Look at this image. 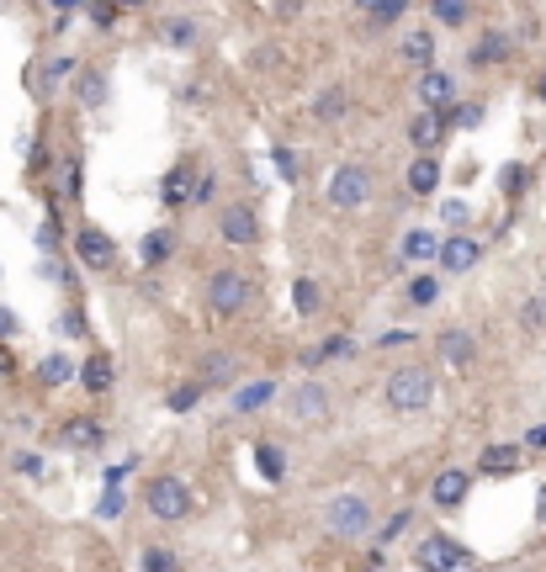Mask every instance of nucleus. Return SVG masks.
Returning <instances> with one entry per match:
<instances>
[{
	"instance_id": "19",
	"label": "nucleus",
	"mask_w": 546,
	"mask_h": 572,
	"mask_svg": "<svg viewBox=\"0 0 546 572\" xmlns=\"http://www.w3.org/2000/svg\"><path fill=\"white\" fill-rule=\"evenodd\" d=\"M75 382H80L85 393H112V382H117L112 356H107V350H90V356L80 361V376H75Z\"/></svg>"
},
{
	"instance_id": "47",
	"label": "nucleus",
	"mask_w": 546,
	"mask_h": 572,
	"mask_svg": "<svg viewBox=\"0 0 546 572\" xmlns=\"http://www.w3.org/2000/svg\"><path fill=\"white\" fill-rule=\"evenodd\" d=\"M440 217H446V223H451V228H462L467 217H472V207H467V202H457V197H451V202L440 207Z\"/></svg>"
},
{
	"instance_id": "57",
	"label": "nucleus",
	"mask_w": 546,
	"mask_h": 572,
	"mask_svg": "<svg viewBox=\"0 0 546 572\" xmlns=\"http://www.w3.org/2000/svg\"><path fill=\"white\" fill-rule=\"evenodd\" d=\"M536 96H542V101H546V70H542V75H536Z\"/></svg>"
},
{
	"instance_id": "36",
	"label": "nucleus",
	"mask_w": 546,
	"mask_h": 572,
	"mask_svg": "<svg viewBox=\"0 0 546 572\" xmlns=\"http://www.w3.org/2000/svg\"><path fill=\"white\" fill-rule=\"evenodd\" d=\"M234 371H239L234 356H208V361H202V387H228Z\"/></svg>"
},
{
	"instance_id": "37",
	"label": "nucleus",
	"mask_w": 546,
	"mask_h": 572,
	"mask_svg": "<svg viewBox=\"0 0 546 572\" xmlns=\"http://www.w3.org/2000/svg\"><path fill=\"white\" fill-rule=\"evenodd\" d=\"M38 249L48 254V260H53V254L64 249V223H59V212H48V217H42V228H38Z\"/></svg>"
},
{
	"instance_id": "10",
	"label": "nucleus",
	"mask_w": 546,
	"mask_h": 572,
	"mask_svg": "<svg viewBox=\"0 0 546 572\" xmlns=\"http://www.w3.org/2000/svg\"><path fill=\"white\" fill-rule=\"evenodd\" d=\"M197 181H202V164L191 160V154H181V160L165 170V181H160V202H165L170 212H175V207H191Z\"/></svg>"
},
{
	"instance_id": "7",
	"label": "nucleus",
	"mask_w": 546,
	"mask_h": 572,
	"mask_svg": "<svg viewBox=\"0 0 546 572\" xmlns=\"http://www.w3.org/2000/svg\"><path fill=\"white\" fill-rule=\"evenodd\" d=\"M414 562H420L424 572H462V568H472V551H467L462 540H451L446 531H430L414 546Z\"/></svg>"
},
{
	"instance_id": "11",
	"label": "nucleus",
	"mask_w": 546,
	"mask_h": 572,
	"mask_svg": "<svg viewBox=\"0 0 546 572\" xmlns=\"http://www.w3.org/2000/svg\"><path fill=\"white\" fill-rule=\"evenodd\" d=\"M59 446L80 450V456H90V450L107 446V424L96 419V413H70L64 424H59Z\"/></svg>"
},
{
	"instance_id": "39",
	"label": "nucleus",
	"mask_w": 546,
	"mask_h": 572,
	"mask_svg": "<svg viewBox=\"0 0 546 572\" xmlns=\"http://www.w3.org/2000/svg\"><path fill=\"white\" fill-rule=\"evenodd\" d=\"M144 572H181V562H175V551H165V546H144Z\"/></svg>"
},
{
	"instance_id": "18",
	"label": "nucleus",
	"mask_w": 546,
	"mask_h": 572,
	"mask_svg": "<svg viewBox=\"0 0 546 572\" xmlns=\"http://www.w3.org/2000/svg\"><path fill=\"white\" fill-rule=\"evenodd\" d=\"M435 48H440V38H435V27L424 22V27H409V33L398 38V59L414 64V70H430V64H435Z\"/></svg>"
},
{
	"instance_id": "20",
	"label": "nucleus",
	"mask_w": 546,
	"mask_h": 572,
	"mask_svg": "<svg viewBox=\"0 0 546 572\" xmlns=\"http://www.w3.org/2000/svg\"><path fill=\"white\" fill-rule=\"evenodd\" d=\"M350 107H356V96L345 90V85H324L319 96H313V117L330 127V123H345L350 117Z\"/></svg>"
},
{
	"instance_id": "41",
	"label": "nucleus",
	"mask_w": 546,
	"mask_h": 572,
	"mask_svg": "<svg viewBox=\"0 0 546 572\" xmlns=\"http://www.w3.org/2000/svg\"><path fill=\"white\" fill-rule=\"evenodd\" d=\"M271 160H276V170H282V181H287V186L302 181V164H297V154L287 149V144H276V149H271Z\"/></svg>"
},
{
	"instance_id": "2",
	"label": "nucleus",
	"mask_w": 546,
	"mask_h": 572,
	"mask_svg": "<svg viewBox=\"0 0 546 572\" xmlns=\"http://www.w3.org/2000/svg\"><path fill=\"white\" fill-rule=\"evenodd\" d=\"M144 503H149V514H154L160 525H175V520H186V514L197 509L191 483H186V477H175V472L149 477V483H144Z\"/></svg>"
},
{
	"instance_id": "1",
	"label": "nucleus",
	"mask_w": 546,
	"mask_h": 572,
	"mask_svg": "<svg viewBox=\"0 0 546 572\" xmlns=\"http://www.w3.org/2000/svg\"><path fill=\"white\" fill-rule=\"evenodd\" d=\"M382 403H387V413H424L430 403H435V371L420 366V361H404V366L387 376V387H382Z\"/></svg>"
},
{
	"instance_id": "24",
	"label": "nucleus",
	"mask_w": 546,
	"mask_h": 572,
	"mask_svg": "<svg viewBox=\"0 0 546 572\" xmlns=\"http://www.w3.org/2000/svg\"><path fill=\"white\" fill-rule=\"evenodd\" d=\"M160 42L186 53V48H197V42H202V27H197L191 16H165V22H160Z\"/></svg>"
},
{
	"instance_id": "38",
	"label": "nucleus",
	"mask_w": 546,
	"mask_h": 572,
	"mask_svg": "<svg viewBox=\"0 0 546 572\" xmlns=\"http://www.w3.org/2000/svg\"><path fill=\"white\" fill-rule=\"evenodd\" d=\"M70 75H75V59H70V53H59V59H48V64H42V85H48V90H59Z\"/></svg>"
},
{
	"instance_id": "21",
	"label": "nucleus",
	"mask_w": 546,
	"mask_h": 572,
	"mask_svg": "<svg viewBox=\"0 0 546 572\" xmlns=\"http://www.w3.org/2000/svg\"><path fill=\"white\" fill-rule=\"evenodd\" d=\"M345 356H356V339L350 334H330L313 350H302V371H319V366H330V361H345Z\"/></svg>"
},
{
	"instance_id": "31",
	"label": "nucleus",
	"mask_w": 546,
	"mask_h": 572,
	"mask_svg": "<svg viewBox=\"0 0 546 572\" xmlns=\"http://www.w3.org/2000/svg\"><path fill=\"white\" fill-rule=\"evenodd\" d=\"M430 22L435 27H467L472 22V0H430Z\"/></svg>"
},
{
	"instance_id": "29",
	"label": "nucleus",
	"mask_w": 546,
	"mask_h": 572,
	"mask_svg": "<svg viewBox=\"0 0 546 572\" xmlns=\"http://www.w3.org/2000/svg\"><path fill=\"white\" fill-rule=\"evenodd\" d=\"M208 398V387H202V376H186V382H175L170 387V398H165V409L170 413H191L197 403Z\"/></svg>"
},
{
	"instance_id": "6",
	"label": "nucleus",
	"mask_w": 546,
	"mask_h": 572,
	"mask_svg": "<svg viewBox=\"0 0 546 572\" xmlns=\"http://www.w3.org/2000/svg\"><path fill=\"white\" fill-rule=\"evenodd\" d=\"M250 297H255V282L245 271H212L208 276V308L218 319H239L250 308Z\"/></svg>"
},
{
	"instance_id": "46",
	"label": "nucleus",
	"mask_w": 546,
	"mask_h": 572,
	"mask_svg": "<svg viewBox=\"0 0 546 572\" xmlns=\"http://www.w3.org/2000/svg\"><path fill=\"white\" fill-rule=\"evenodd\" d=\"M499 186H505L509 197H520V191H525V164H509L505 175H499Z\"/></svg>"
},
{
	"instance_id": "42",
	"label": "nucleus",
	"mask_w": 546,
	"mask_h": 572,
	"mask_svg": "<svg viewBox=\"0 0 546 572\" xmlns=\"http://www.w3.org/2000/svg\"><path fill=\"white\" fill-rule=\"evenodd\" d=\"M117 11H123V5H112V0H85V16H90V27H101V33L117 22Z\"/></svg>"
},
{
	"instance_id": "9",
	"label": "nucleus",
	"mask_w": 546,
	"mask_h": 572,
	"mask_svg": "<svg viewBox=\"0 0 546 572\" xmlns=\"http://www.w3.org/2000/svg\"><path fill=\"white\" fill-rule=\"evenodd\" d=\"M70 249H75V260H80L85 271H112V265H117V245H112V234L96 228V223H80V228L70 234Z\"/></svg>"
},
{
	"instance_id": "50",
	"label": "nucleus",
	"mask_w": 546,
	"mask_h": 572,
	"mask_svg": "<svg viewBox=\"0 0 546 572\" xmlns=\"http://www.w3.org/2000/svg\"><path fill=\"white\" fill-rule=\"evenodd\" d=\"M409 339H414V334H409V328H393V334H382L377 345H382V350H387V345H409Z\"/></svg>"
},
{
	"instance_id": "35",
	"label": "nucleus",
	"mask_w": 546,
	"mask_h": 572,
	"mask_svg": "<svg viewBox=\"0 0 546 572\" xmlns=\"http://www.w3.org/2000/svg\"><path fill=\"white\" fill-rule=\"evenodd\" d=\"M409 302H414V308H435V302H440V276H435V271H420V276L409 282Z\"/></svg>"
},
{
	"instance_id": "34",
	"label": "nucleus",
	"mask_w": 546,
	"mask_h": 572,
	"mask_svg": "<svg viewBox=\"0 0 546 572\" xmlns=\"http://www.w3.org/2000/svg\"><path fill=\"white\" fill-rule=\"evenodd\" d=\"M440 254V239L430 228H409L404 234V260H435Z\"/></svg>"
},
{
	"instance_id": "8",
	"label": "nucleus",
	"mask_w": 546,
	"mask_h": 572,
	"mask_svg": "<svg viewBox=\"0 0 546 572\" xmlns=\"http://www.w3.org/2000/svg\"><path fill=\"white\" fill-rule=\"evenodd\" d=\"M330 413H335V393L324 382L302 376L297 387H287V419H297V424H324Z\"/></svg>"
},
{
	"instance_id": "12",
	"label": "nucleus",
	"mask_w": 546,
	"mask_h": 572,
	"mask_svg": "<svg viewBox=\"0 0 546 572\" xmlns=\"http://www.w3.org/2000/svg\"><path fill=\"white\" fill-rule=\"evenodd\" d=\"M505 59H514V33H505V27H488L483 38L467 48V64H472V70H494V64H505Z\"/></svg>"
},
{
	"instance_id": "15",
	"label": "nucleus",
	"mask_w": 546,
	"mask_h": 572,
	"mask_svg": "<svg viewBox=\"0 0 546 572\" xmlns=\"http://www.w3.org/2000/svg\"><path fill=\"white\" fill-rule=\"evenodd\" d=\"M467 493H472V472L446 467V472H435V483H430V503H435V509H462Z\"/></svg>"
},
{
	"instance_id": "14",
	"label": "nucleus",
	"mask_w": 546,
	"mask_h": 572,
	"mask_svg": "<svg viewBox=\"0 0 546 572\" xmlns=\"http://www.w3.org/2000/svg\"><path fill=\"white\" fill-rule=\"evenodd\" d=\"M440 361L451 371H472V361H477V339H472V328L462 324H451V328H440Z\"/></svg>"
},
{
	"instance_id": "23",
	"label": "nucleus",
	"mask_w": 546,
	"mask_h": 572,
	"mask_svg": "<svg viewBox=\"0 0 546 572\" xmlns=\"http://www.w3.org/2000/svg\"><path fill=\"white\" fill-rule=\"evenodd\" d=\"M276 393H282V387H276L271 376H260V382H245V387L234 393V413H260V409H271V403H276Z\"/></svg>"
},
{
	"instance_id": "51",
	"label": "nucleus",
	"mask_w": 546,
	"mask_h": 572,
	"mask_svg": "<svg viewBox=\"0 0 546 572\" xmlns=\"http://www.w3.org/2000/svg\"><path fill=\"white\" fill-rule=\"evenodd\" d=\"M117 509H123V493L112 488V493H107V498H101V514H107V520H112V514H117Z\"/></svg>"
},
{
	"instance_id": "25",
	"label": "nucleus",
	"mask_w": 546,
	"mask_h": 572,
	"mask_svg": "<svg viewBox=\"0 0 546 572\" xmlns=\"http://www.w3.org/2000/svg\"><path fill=\"white\" fill-rule=\"evenodd\" d=\"M175 245H181L175 228H149L144 245H138V260H144V265H165L170 254H175Z\"/></svg>"
},
{
	"instance_id": "49",
	"label": "nucleus",
	"mask_w": 546,
	"mask_h": 572,
	"mask_svg": "<svg viewBox=\"0 0 546 572\" xmlns=\"http://www.w3.org/2000/svg\"><path fill=\"white\" fill-rule=\"evenodd\" d=\"M16 472H27V477H38V456H33V450H16Z\"/></svg>"
},
{
	"instance_id": "55",
	"label": "nucleus",
	"mask_w": 546,
	"mask_h": 572,
	"mask_svg": "<svg viewBox=\"0 0 546 572\" xmlns=\"http://www.w3.org/2000/svg\"><path fill=\"white\" fill-rule=\"evenodd\" d=\"M48 5H53V11H75L80 0H48Z\"/></svg>"
},
{
	"instance_id": "26",
	"label": "nucleus",
	"mask_w": 546,
	"mask_h": 572,
	"mask_svg": "<svg viewBox=\"0 0 546 572\" xmlns=\"http://www.w3.org/2000/svg\"><path fill=\"white\" fill-rule=\"evenodd\" d=\"M75 96H80V107H107V96H112V80H107V70H80V80H75Z\"/></svg>"
},
{
	"instance_id": "53",
	"label": "nucleus",
	"mask_w": 546,
	"mask_h": 572,
	"mask_svg": "<svg viewBox=\"0 0 546 572\" xmlns=\"http://www.w3.org/2000/svg\"><path fill=\"white\" fill-rule=\"evenodd\" d=\"M11 371H16V361H11V350L0 345V382H11Z\"/></svg>"
},
{
	"instance_id": "32",
	"label": "nucleus",
	"mask_w": 546,
	"mask_h": 572,
	"mask_svg": "<svg viewBox=\"0 0 546 572\" xmlns=\"http://www.w3.org/2000/svg\"><path fill=\"white\" fill-rule=\"evenodd\" d=\"M293 308L302 313V319H313V313L324 308V291H319L313 276H297V282H293Z\"/></svg>"
},
{
	"instance_id": "52",
	"label": "nucleus",
	"mask_w": 546,
	"mask_h": 572,
	"mask_svg": "<svg viewBox=\"0 0 546 572\" xmlns=\"http://www.w3.org/2000/svg\"><path fill=\"white\" fill-rule=\"evenodd\" d=\"M525 446H531V450H546V424H536V430L525 435Z\"/></svg>"
},
{
	"instance_id": "17",
	"label": "nucleus",
	"mask_w": 546,
	"mask_h": 572,
	"mask_svg": "<svg viewBox=\"0 0 546 572\" xmlns=\"http://www.w3.org/2000/svg\"><path fill=\"white\" fill-rule=\"evenodd\" d=\"M446 127H451V117H446V112H435V107H420V112L409 117V144H414L420 154H435V144L446 138Z\"/></svg>"
},
{
	"instance_id": "33",
	"label": "nucleus",
	"mask_w": 546,
	"mask_h": 572,
	"mask_svg": "<svg viewBox=\"0 0 546 572\" xmlns=\"http://www.w3.org/2000/svg\"><path fill=\"white\" fill-rule=\"evenodd\" d=\"M404 11H409V0H372L361 16H367V22L382 33V27H398V22H404Z\"/></svg>"
},
{
	"instance_id": "43",
	"label": "nucleus",
	"mask_w": 546,
	"mask_h": 572,
	"mask_svg": "<svg viewBox=\"0 0 546 572\" xmlns=\"http://www.w3.org/2000/svg\"><path fill=\"white\" fill-rule=\"evenodd\" d=\"M212 197H218V175H212V170H202V181H197V197H191V207H212Z\"/></svg>"
},
{
	"instance_id": "27",
	"label": "nucleus",
	"mask_w": 546,
	"mask_h": 572,
	"mask_svg": "<svg viewBox=\"0 0 546 572\" xmlns=\"http://www.w3.org/2000/svg\"><path fill=\"white\" fill-rule=\"evenodd\" d=\"M255 472H260L265 483H282V477H287V450L276 446V440H260V446H255Z\"/></svg>"
},
{
	"instance_id": "40",
	"label": "nucleus",
	"mask_w": 546,
	"mask_h": 572,
	"mask_svg": "<svg viewBox=\"0 0 546 572\" xmlns=\"http://www.w3.org/2000/svg\"><path fill=\"white\" fill-rule=\"evenodd\" d=\"M483 112H488L483 101H457V107H446V117H451L457 127H477L483 123Z\"/></svg>"
},
{
	"instance_id": "45",
	"label": "nucleus",
	"mask_w": 546,
	"mask_h": 572,
	"mask_svg": "<svg viewBox=\"0 0 546 572\" xmlns=\"http://www.w3.org/2000/svg\"><path fill=\"white\" fill-rule=\"evenodd\" d=\"M64 191H70V202H80V160L75 154L64 160Z\"/></svg>"
},
{
	"instance_id": "44",
	"label": "nucleus",
	"mask_w": 546,
	"mask_h": 572,
	"mask_svg": "<svg viewBox=\"0 0 546 572\" xmlns=\"http://www.w3.org/2000/svg\"><path fill=\"white\" fill-rule=\"evenodd\" d=\"M59 328H64L70 339H85V334H90V324H85V313H80V308H70V313L59 319Z\"/></svg>"
},
{
	"instance_id": "5",
	"label": "nucleus",
	"mask_w": 546,
	"mask_h": 572,
	"mask_svg": "<svg viewBox=\"0 0 546 572\" xmlns=\"http://www.w3.org/2000/svg\"><path fill=\"white\" fill-rule=\"evenodd\" d=\"M218 239H223L228 249H260L265 223H260L255 202H223L218 207Z\"/></svg>"
},
{
	"instance_id": "16",
	"label": "nucleus",
	"mask_w": 546,
	"mask_h": 572,
	"mask_svg": "<svg viewBox=\"0 0 546 572\" xmlns=\"http://www.w3.org/2000/svg\"><path fill=\"white\" fill-rule=\"evenodd\" d=\"M414 90H420V107H435V112H446V107H457V75H446V70H420V80H414Z\"/></svg>"
},
{
	"instance_id": "22",
	"label": "nucleus",
	"mask_w": 546,
	"mask_h": 572,
	"mask_svg": "<svg viewBox=\"0 0 546 572\" xmlns=\"http://www.w3.org/2000/svg\"><path fill=\"white\" fill-rule=\"evenodd\" d=\"M520 467H525V446H488L483 461H477L483 477H509V472H520Z\"/></svg>"
},
{
	"instance_id": "54",
	"label": "nucleus",
	"mask_w": 546,
	"mask_h": 572,
	"mask_svg": "<svg viewBox=\"0 0 546 572\" xmlns=\"http://www.w3.org/2000/svg\"><path fill=\"white\" fill-rule=\"evenodd\" d=\"M536 525L546 531V483H542V493H536Z\"/></svg>"
},
{
	"instance_id": "13",
	"label": "nucleus",
	"mask_w": 546,
	"mask_h": 572,
	"mask_svg": "<svg viewBox=\"0 0 546 572\" xmlns=\"http://www.w3.org/2000/svg\"><path fill=\"white\" fill-rule=\"evenodd\" d=\"M435 260H440L446 276H467V271L483 260V245H477L472 234H451V239H440V254H435Z\"/></svg>"
},
{
	"instance_id": "28",
	"label": "nucleus",
	"mask_w": 546,
	"mask_h": 572,
	"mask_svg": "<svg viewBox=\"0 0 546 572\" xmlns=\"http://www.w3.org/2000/svg\"><path fill=\"white\" fill-rule=\"evenodd\" d=\"M80 376V366L64 356V350H53V356H42L38 361V382L42 387H64V382H75Z\"/></svg>"
},
{
	"instance_id": "56",
	"label": "nucleus",
	"mask_w": 546,
	"mask_h": 572,
	"mask_svg": "<svg viewBox=\"0 0 546 572\" xmlns=\"http://www.w3.org/2000/svg\"><path fill=\"white\" fill-rule=\"evenodd\" d=\"M112 5H123V11H138V5H144V0H112Z\"/></svg>"
},
{
	"instance_id": "30",
	"label": "nucleus",
	"mask_w": 546,
	"mask_h": 572,
	"mask_svg": "<svg viewBox=\"0 0 546 572\" xmlns=\"http://www.w3.org/2000/svg\"><path fill=\"white\" fill-rule=\"evenodd\" d=\"M409 191L414 197H435L440 191V164L430 160V154H420V160L409 164Z\"/></svg>"
},
{
	"instance_id": "4",
	"label": "nucleus",
	"mask_w": 546,
	"mask_h": 572,
	"mask_svg": "<svg viewBox=\"0 0 546 572\" xmlns=\"http://www.w3.org/2000/svg\"><path fill=\"white\" fill-rule=\"evenodd\" d=\"M372 191H377V175L367 170V164L345 160L330 175V191H324V202L335 207V212H361V207L372 202Z\"/></svg>"
},
{
	"instance_id": "3",
	"label": "nucleus",
	"mask_w": 546,
	"mask_h": 572,
	"mask_svg": "<svg viewBox=\"0 0 546 572\" xmlns=\"http://www.w3.org/2000/svg\"><path fill=\"white\" fill-rule=\"evenodd\" d=\"M324 525H330V535H339V540H361V535H372V525H377L372 498H367V493H335L330 509H324Z\"/></svg>"
},
{
	"instance_id": "48",
	"label": "nucleus",
	"mask_w": 546,
	"mask_h": 572,
	"mask_svg": "<svg viewBox=\"0 0 546 572\" xmlns=\"http://www.w3.org/2000/svg\"><path fill=\"white\" fill-rule=\"evenodd\" d=\"M16 334H22V319H16L11 308H0V345H5V339H16Z\"/></svg>"
}]
</instances>
